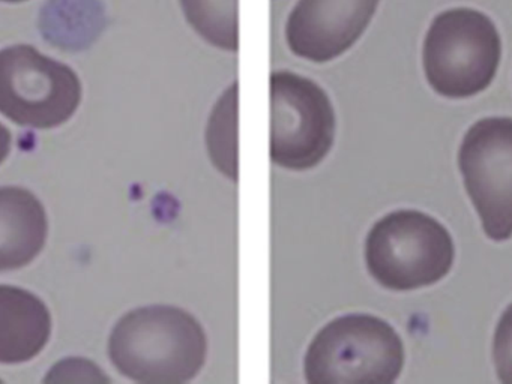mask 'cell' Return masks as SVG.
<instances>
[{
  "label": "cell",
  "mask_w": 512,
  "mask_h": 384,
  "mask_svg": "<svg viewBox=\"0 0 512 384\" xmlns=\"http://www.w3.org/2000/svg\"><path fill=\"white\" fill-rule=\"evenodd\" d=\"M109 356L122 375L137 383H188L205 365L208 338L190 312L145 306L118 321L110 335Z\"/></svg>",
  "instance_id": "cell-1"
},
{
  "label": "cell",
  "mask_w": 512,
  "mask_h": 384,
  "mask_svg": "<svg viewBox=\"0 0 512 384\" xmlns=\"http://www.w3.org/2000/svg\"><path fill=\"white\" fill-rule=\"evenodd\" d=\"M502 57L496 24L473 8L446 9L431 21L422 50L425 77L439 95L470 98L490 86Z\"/></svg>",
  "instance_id": "cell-2"
},
{
  "label": "cell",
  "mask_w": 512,
  "mask_h": 384,
  "mask_svg": "<svg viewBox=\"0 0 512 384\" xmlns=\"http://www.w3.org/2000/svg\"><path fill=\"white\" fill-rule=\"evenodd\" d=\"M404 365L400 335L373 315L352 314L326 324L308 347L311 384H391Z\"/></svg>",
  "instance_id": "cell-3"
},
{
  "label": "cell",
  "mask_w": 512,
  "mask_h": 384,
  "mask_svg": "<svg viewBox=\"0 0 512 384\" xmlns=\"http://www.w3.org/2000/svg\"><path fill=\"white\" fill-rule=\"evenodd\" d=\"M451 234L418 210H398L371 228L365 260L371 276L388 290L409 291L436 284L454 263Z\"/></svg>",
  "instance_id": "cell-4"
},
{
  "label": "cell",
  "mask_w": 512,
  "mask_h": 384,
  "mask_svg": "<svg viewBox=\"0 0 512 384\" xmlns=\"http://www.w3.org/2000/svg\"><path fill=\"white\" fill-rule=\"evenodd\" d=\"M82 102L74 69L32 45L0 50V113L20 126L52 129L71 119Z\"/></svg>",
  "instance_id": "cell-5"
},
{
  "label": "cell",
  "mask_w": 512,
  "mask_h": 384,
  "mask_svg": "<svg viewBox=\"0 0 512 384\" xmlns=\"http://www.w3.org/2000/svg\"><path fill=\"white\" fill-rule=\"evenodd\" d=\"M335 137V113L328 93L292 71L271 75V159L304 171L323 161Z\"/></svg>",
  "instance_id": "cell-6"
},
{
  "label": "cell",
  "mask_w": 512,
  "mask_h": 384,
  "mask_svg": "<svg viewBox=\"0 0 512 384\" xmlns=\"http://www.w3.org/2000/svg\"><path fill=\"white\" fill-rule=\"evenodd\" d=\"M467 194L485 234L512 236V119L487 117L470 126L458 153Z\"/></svg>",
  "instance_id": "cell-7"
},
{
  "label": "cell",
  "mask_w": 512,
  "mask_h": 384,
  "mask_svg": "<svg viewBox=\"0 0 512 384\" xmlns=\"http://www.w3.org/2000/svg\"><path fill=\"white\" fill-rule=\"evenodd\" d=\"M380 0H296L286 21L290 51L326 63L349 51L364 35Z\"/></svg>",
  "instance_id": "cell-8"
},
{
  "label": "cell",
  "mask_w": 512,
  "mask_h": 384,
  "mask_svg": "<svg viewBox=\"0 0 512 384\" xmlns=\"http://www.w3.org/2000/svg\"><path fill=\"white\" fill-rule=\"evenodd\" d=\"M47 215L41 201L20 186H0V272L22 269L43 251Z\"/></svg>",
  "instance_id": "cell-9"
},
{
  "label": "cell",
  "mask_w": 512,
  "mask_h": 384,
  "mask_svg": "<svg viewBox=\"0 0 512 384\" xmlns=\"http://www.w3.org/2000/svg\"><path fill=\"white\" fill-rule=\"evenodd\" d=\"M52 317L31 291L0 285V363L34 359L49 342Z\"/></svg>",
  "instance_id": "cell-10"
},
{
  "label": "cell",
  "mask_w": 512,
  "mask_h": 384,
  "mask_svg": "<svg viewBox=\"0 0 512 384\" xmlns=\"http://www.w3.org/2000/svg\"><path fill=\"white\" fill-rule=\"evenodd\" d=\"M191 29L218 50H239V0H179Z\"/></svg>",
  "instance_id": "cell-11"
},
{
  "label": "cell",
  "mask_w": 512,
  "mask_h": 384,
  "mask_svg": "<svg viewBox=\"0 0 512 384\" xmlns=\"http://www.w3.org/2000/svg\"><path fill=\"white\" fill-rule=\"evenodd\" d=\"M238 83L218 99L208 125V150L218 170L238 179Z\"/></svg>",
  "instance_id": "cell-12"
},
{
  "label": "cell",
  "mask_w": 512,
  "mask_h": 384,
  "mask_svg": "<svg viewBox=\"0 0 512 384\" xmlns=\"http://www.w3.org/2000/svg\"><path fill=\"white\" fill-rule=\"evenodd\" d=\"M494 365L502 383L512 384V303L503 312L493 344Z\"/></svg>",
  "instance_id": "cell-13"
},
{
  "label": "cell",
  "mask_w": 512,
  "mask_h": 384,
  "mask_svg": "<svg viewBox=\"0 0 512 384\" xmlns=\"http://www.w3.org/2000/svg\"><path fill=\"white\" fill-rule=\"evenodd\" d=\"M11 143H13V138H11L10 129L0 123V164L10 155Z\"/></svg>",
  "instance_id": "cell-14"
},
{
  "label": "cell",
  "mask_w": 512,
  "mask_h": 384,
  "mask_svg": "<svg viewBox=\"0 0 512 384\" xmlns=\"http://www.w3.org/2000/svg\"><path fill=\"white\" fill-rule=\"evenodd\" d=\"M0 2H5V3H22V2H26V0H0Z\"/></svg>",
  "instance_id": "cell-15"
}]
</instances>
